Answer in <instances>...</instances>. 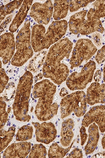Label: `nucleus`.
Masks as SVG:
<instances>
[{
    "label": "nucleus",
    "mask_w": 105,
    "mask_h": 158,
    "mask_svg": "<svg viewBox=\"0 0 105 158\" xmlns=\"http://www.w3.org/2000/svg\"><path fill=\"white\" fill-rule=\"evenodd\" d=\"M73 43L68 38L61 39L51 46L42 68L43 75L60 85L66 81L70 73L65 59H68Z\"/></svg>",
    "instance_id": "obj_1"
},
{
    "label": "nucleus",
    "mask_w": 105,
    "mask_h": 158,
    "mask_svg": "<svg viewBox=\"0 0 105 158\" xmlns=\"http://www.w3.org/2000/svg\"><path fill=\"white\" fill-rule=\"evenodd\" d=\"M33 78L32 73L27 71L20 77L18 84L13 110L16 119L20 122H28L31 119L28 113Z\"/></svg>",
    "instance_id": "obj_2"
},
{
    "label": "nucleus",
    "mask_w": 105,
    "mask_h": 158,
    "mask_svg": "<svg viewBox=\"0 0 105 158\" xmlns=\"http://www.w3.org/2000/svg\"><path fill=\"white\" fill-rule=\"evenodd\" d=\"M30 21L27 19L16 37V52L12 58L11 64L16 67L24 65L33 55L31 43Z\"/></svg>",
    "instance_id": "obj_3"
},
{
    "label": "nucleus",
    "mask_w": 105,
    "mask_h": 158,
    "mask_svg": "<svg viewBox=\"0 0 105 158\" xmlns=\"http://www.w3.org/2000/svg\"><path fill=\"white\" fill-rule=\"evenodd\" d=\"M86 94L78 91L63 98L60 103L61 118H64L73 113L78 118L83 116L87 110Z\"/></svg>",
    "instance_id": "obj_4"
},
{
    "label": "nucleus",
    "mask_w": 105,
    "mask_h": 158,
    "mask_svg": "<svg viewBox=\"0 0 105 158\" xmlns=\"http://www.w3.org/2000/svg\"><path fill=\"white\" fill-rule=\"evenodd\" d=\"M96 64L90 60L84 65L80 72H74L68 76L66 80V85L70 90H82L85 89L93 80Z\"/></svg>",
    "instance_id": "obj_5"
},
{
    "label": "nucleus",
    "mask_w": 105,
    "mask_h": 158,
    "mask_svg": "<svg viewBox=\"0 0 105 158\" xmlns=\"http://www.w3.org/2000/svg\"><path fill=\"white\" fill-rule=\"evenodd\" d=\"M97 48L92 41L88 39H81L76 42L71 58V69L80 66L84 61L87 62L95 54Z\"/></svg>",
    "instance_id": "obj_6"
},
{
    "label": "nucleus",
    "mask_w": 105,
    "mask_h": 158,
    "mask_svg": "<svg viewBox=\"0 0 105 158\" xmlns=\"http://www.w3.org/2000/svg\"><path fill=\"white\" fill-rule=\"evenodd\" d=\"M53 11V5L51 1L43 3L35 2L32 5L30 16L39 24L46 25L50 21Z\"/></svg>",
    "instance_id": "obj_7"
},
{
    "label": "nucleus",
    "mask_w": 105,
    "mask_h": 158,
    "mask_svg": "<svg viewBox=\"0 0 105 158\" xmlns=\"http://www.w3.org/2000/svg\"><path fill=\"white\" fill-rule=\"evenodd\" d=\"M35 129L36 139L38 142L49 144L57 137V131L55 125L51 122H32Z\"/></svg>",
    "instance_id": "obj_8"
},
{
    "label": "nucleus",
    "mask_w": 105,
    "mask_h": 158,
    "mask_svg": "<svg viewBox=\"0 0 105 158\" xmlns=\"http://www.w3.org/2000/svg\"><path fill=\"white\" fill-rule=\"evenodd\" d=\"M94 122L98 125L100 131L102 133L105 132V106H94L86 113L82 122V126L88 127Z\"/></svg>",
    "instance_id": "obj_9"
},
{
    "label": "nucleus",
    "mask_w": 105,
    "mask_h": 158,
    "mask_svg": "<svg viewBox=\"0 0 105 158\" xmlns=\"http://www.w3.org/2000/svg\"><path fill=\"white\" fill-rule=\"evenodd\" d=\"M15 49L16 42L13 33L7 32L0 36V57L4 64H7L12 59Z\"/></svg>",
    "instance_id": "obj_10"
},
{
    "label": "nucleus",
    "mask_w": 105,
    "mask_h": 158,
    "mask_svg": "<svg viewBox=\"0 0 105 158\" xmlns=\"http://www.w3.org/2000/svg\"><path fill=\"white\" fill-rule=\"evenodd\" d=\"M45 27L43 25L36 24L32 28L31 43L33 51L35 52L48 49L51 44L46 35Z\"/></svg>",
    "instance_id": "obj_11"
},
{
    "label": "nucleus",
    "mask_w": 105,
    "mask_h": 158,
    "mask_svg": "<svg viewBox=\"0 0 105 158\" xmlns=\"http://www.w3.org/2000/svg\"><path fill=\"white\" fill-rule=\"evenodd\" d=\"M87 12V10H84L74 15L71 21L74 34L88 35L94 32L93 28L86 19Z\"/></svg>",
    "instance_id": "obj_12"
},
{
    "label": "nucleus",
    "mask_w": 105,
    "mask_h": 158,
    "mask_svg": "<svg viewBox=\"0 0 105 158\" xmlns=\"http://www.w3.org/2000/svg\"><path fill=\"white\" fill-rule=\"evenodd\" d=\"M57 86L45 79L36 83L33 87L32 95L34 98H45L53 100Z\"/></svg>",
    "instance_id": "obj_13"
},
{
    "label": "nucleus",
    "mask_w": 105,
    "mask_h": 158,
    "mask_svg": "<svg viewBox=\"0 0 105 158\" xmlns=\"http://www.w3.org/2000/svg\"><path fill=\"white\" fill-rule=\"evenodd\" d=\"M68 23L63 20L52 22L46 31L47 39L52 45L61 40L67 30Z\"/></svg>",
    "instance_id": "obj_14"
},
{
    "label": "nucleus",
    "mask_w": 105,
    "mask_h": 158,
    "mask_svg": "<svg viewBox=\"0 0 105 158\" xmlns=\"http://www.w3.org/2000/svg\"><path fill=\"white\" fill-rule=\"evenodd\" d=\"M31 148L30 142L21 141L14 143L7 147L2 157L4 158H26L30 153Z\"/></svg>",
    "instance_id": "obj_15"
},
{
    "label": "nucleus",
    "mask_w": 105,
    "mask_h": 158,
    "mask_svg": "<svg viewBox=\"0 0 105 158\" xmlns=\"http://www.w3.org/2000/svg\"><path fill=\"white\" fill-rule=\"evenodd\" d=\"M87 103L91 106L105 102V84L94 82L88 88L86 95Z\"/></svg>",
    "instance_id": "obj_16"
},
{
    "label": "nucleus",
    "mask_w": 105,
    "mask_h": 158,
    "mask_svg": "<svg viewBox=\"0 0 105 158\" xmlns=\"http://www.w3.org/2000/svg\"><path fill=\"white\" fill-rule=\"evenodd\" d=\"M58 106L57 103L42 104L37 102L35 113L39 120L46 121L52 119L58 113Z\"/></svg>",
    "instance_id": "obj_17"
},
{
    "label": "nucleus",
    "mask_w": 105,
    "mask_h": 158,
    "mask_svg": "<svg viewBox=\"0 0 105 158\" xmlns=\"http://www.w3.org/2000/svg\"><path fill=\"white\" fill-rule=\"evenodd\" d=\"M33 1H24L18 13L10 25L9 30L10 32H16L26 18L28 12L32 6Z\"/></svg>",
    "instance_id": "obj_18"
},
{
    "label": "nucleus",
    "mask_w": 105,
    "mask_h": 158,
    "mask_svg": "<svg viewBox=\"0 0 105 158\" xmlns=\"http://www.w3.org/2000/svg\"><path fill=\"white\" fill-rule=\"evenodd\" d=\"M99 131L98 126L94 122L90 126L88 131V141L84 148L86 155L93 153L96 149L99 138Z\"/></svg>",
    "instance_id": "obj_19"
},
{
    "label": "nucleus",
    "mask_w": 105,
    "mask_h": 158,
    "mask_svg": "<svg viewBox=\"0 0 105 158\" xmlns=\"http://www.w3.org/2000/svg\"><path fill=\"white\" fill-rule=\"evenodd\" d=\"M74 126V122L72 119H66L63 122L60 142L63 147H66L71 145L74 136L73 132Z\"/></svg>",
    "instance_id": "obj_20"
},
{
    "label": "nucleus",
    "mask_w": 105,
    "mask_h": 158,
    "mask_svg": "<svg viewBox=\"0 0 105 158\" xmlns=\"http://www.w3.org/2000/svg\"><path fill=\"white\" fill-rule=\"evenodd\" d=\"M70 1H54L53 17L55 21L60 20L66 17L69 9Z\"/></svg>",
    "instance_id": "obj_21"
},
{
    "label": "nucleus",
    "mask_w": 105,
    "mask_h": 158,
    "mask_svg": "<svg viewBox=\"0 0 105 158\" xmlns=\"http://www.w3.org/2000/svg\"><path fill=\"white\" fill-rule=\"evenodd\" d=\"M16 128L14 127H10L8 131L0 129V152L8 147L14 137Z\"/></svg>",
    "instance_id": "obj_22"
},
{
    "label": "nucleus",
    "mask_w": 105,
    "mask_h": 158,
    "mask_svg": "<svg viewBox=\"0 0 105 158\" xmlns=\"http://www.w3.org/2000/svg\"><path fill=\"white\" fill-rule=\"evenodd\" d=\"M47 51L40 52L38 54L30 60L27 69L30 71L36 73L39 71L45 62Z\"/></svg>",
    "instance_id": "obj_23"
},
{
    "label": "nucleus",
    "mask_w": 105,
    "mask_h": 158,
    "mask_svg": "<svg viewBox=\"0 0 105 158\" xmlns=\"http://www.w3.org/2000/svg\"><path fill=\"white\" fill-rule=\"evenodd\" d=\"M74 140L67 148H64L59 146L57 143H53L51 145L49 149L48 153V156L49 158H63L67 154L72 148L75 142Z\"/></svg>",
    "instance_id": "obj_24"
},
{
    "label": "nucleus",
    "mask_w": 105,
    "mask_h": 158,
    "mask_svg": "<svg viewBox=\"0 0 105 158\" xmlns=\"http://www.w3.org/2000/svg\"><path fill=\"white\" fill-rule=\"evenodd\" d=\"M33 130V127L25 125L21 127L18 131L16 135L17 141L24 142L32 138Z\"/></svg>",
    "instance_id": "obj_25"
},
{
    "label": "nucleus",
    "mask_w": 105,
    "mask_h": 158,
    "mask_svg": "<svg viewBox=\"0 0 105 158\" xmlns=\"http://www.w3.org/2000/svg\"><path fill=\"white\" fill-rule=\"evenodd\" d=\"M47 155L46 149L42 144H35L30 150L29 158H46Z\"/></svg>",
    "instance_id": "obj_26"
},
{
    "label": "nucleus",
    "mask_w": 105,
    "mask_h": 158,
    "mask_svg": "<svg viewBox=\"0 0 105 158\" xmlns=\"http://www.w3.org/2000/svg\"><path fill=\"white\" fill-rule=\"evenodd\" d=\"M6 107V104L3 98L0 96V129L3 128L8 119L9 114Z\"/></svg>",
    "instance_id": "obj_27"
},
{
    "label": "nucleus",
    "mask_w": 105,
    "mask_h": 158,
    "mask_svg": "<svg viewBox=\"0 0 105 158\" xmlns=\"http://www.w3.org/2000/svg\"><path fill=\"white\" fill-rule=\"evenodd\" d=\"M24 1H14L10 2L6 6H2L0 7V9L2 10L6 16L13 12L15 10L18 9L21 6Z\"/></svg>",
    "instance_id": "obj_28"
},
{
    "label": "nucleus",
    "mask_w": 105,
    "mask_h": 158,
    "mask_svg": "<svg viewBox=\"0 0 105 158\" xmlns=\"http://www.w3.org/2000/svg\"><path fill=\"white\" fill-rule=\"evenodd\" d=\"M95 1L92 0H88V1H70V4H69V9L71 12H74L78 11L79 9L86 7L91 2Z\"/></svg>",
    "instance_id": "obj_29"
},
{
    "label": "nucleus",
    "mask_w": 105,
    "mask_h": 158,
    "mask_svg": "<svg viewBox=\"0 0 105 158\" xmlns=\"http://www.w3.org/2000/svg\"><path fill=\"white\" fill-rule=\"evenodd\" d=\"M9 80V77L4 69L2 68V63L0 60V94L3 92Z\"/></svg>",
    "instance_id": "obj_30"
},
{
    "label": "nucleus",
    "mask_w": 105,
    "mask_h": 158,
    "mask_svg": "<svg viewBox=\"0 0 105 158\" xmlns=\"http://www.w3.org/2000/svg\"><path fill=\"white\" fill-rule=\"evenodd\" d=\"M105 46L103 45L101 49L97 51L95 60L98 64L104 62L105 60Z\"/></svg>",
    "instance_id": "obj_31"
},
{
    "label": "nucleus",
    "mask_w": 105,
    "mask_h": 158,
    "mask_svg": "<svg viewBox=\"0 0 105 158\" xmlns=\"http://www.w3.org/2000/svg\"><path fill=\"white\" fill-rule=\"evenodd\" d=\"M83 155L82 150L78 148L74 149L66 158H83Z\"/></svg>",
    "instance_id": "obj_32"
},
{
    "label": "nucleus",
    "mask_w": 105,
    "mask_h": 158,
    "mask_svg": "<svg viewBox=\"0 0 105 158\" xmlns=\"http://www.w3.org/2000/svg\"><path fill=\"white\" fill-rule=\"evenodd\" d=\"M80 136L81 138V145L83 146L87 141L88 138V135L86 133L85 127L82 126L80 130Z\"/></svg>",
    "instance_id": "obj_33"
},
{
    "label": "nucleus",
    "mask_w": 105,
    "mask_h": 158,
    "mask_svg": "<svg viewBox=\"0 0 105 158\" xmlns=\"http://www.w3.org/2000/svg\"><path fill=\"white\" fill-rule=\"evenodd\" d=\"M92 39L97 47H100L102 44V37L99 33L95 32L92 35Z\"/></svg>",
    "instance_id": "obj_34"
},
{
    "label": "nucleus",
    "mask_w": 105,
    "mask_h": 158,
    "mask_svg": "<svg viewBox=\"0 0 105 158\" xmlns=\"http://www.w3.org/2000/svg\"><path fill=\"white\" fill-rule=\"evenodd\" d=\"M98 76L102 77V72L100 70H97L94 77V80L96 82H98L100 80L99 77H98Z\"/></svg>",
    "instance_id": "obj_35"
},
{
    "label": "nucleus",
    "mask_w": 105,
    "mask_h": 158,
    "mask_svg": "<svg viewBox=\"0 0 105 158\" xmlns=\"http://www.w3.org/2000/svg\"><path fill=\"white\" fill-rule=\"evenodd\" d=\"M68 93L67 90L65 88H63L60 93V95L61 98H63L65 96L68 95Z\"/></svg>",
    "instance_id": "obj_36"
},
{
    "label": "nucleus",
    "mask_w": 105,
    "mask_h": 158,
    "mask_svg": "<svg viewBox=\"0 0 105 158\" xmlns=\"http://www.w3.org/2000/svg\"><path fill=\"white\" fill-rule=\"evenodd\" d=\"M6 16V15L4 13L3 11L0 10V24H1L2 20L4 19Z\"/></svg>",
    "instance_id": "obj_37"
},
{
    "label": "nucleus",
    "mask_w": 105,
    "mask_h": 158,
    "mask_svg": "<svg viewBox=\"0 0 105 158\" xmlns=\"http://www.w3.org/2000/svg\"><path fill=\"white\" fill-rule=\"evenodd\" d=\"M105 135L102 139V144L103 148L104 149H105Z\"/></svg>",
    "instance_id": "obj_38"
},
{
    "label": "nucleus",
    "mask_w": 105,
    "mask_h": 158,
    "mask_svg": "<svg viewBox=\"0 0 105 158\" xmlns=\"http://www.w3.org/2000/svg\"><path fill=\"white\" fill-rule=\"evenodd\" d=\"M104 73H103V80L104 81H105V67H104Z\"/></svg>",
    "instance_id": "obj_39"
},
{
    "label": "nucleus",
    "mask_w": 105,
    "mask_h": 158,
    "mask_svg": "<svg viewBox=\"0 0 105 158\" xmlns=\"http://www.w3.org/2000/svg\"><path fill=\"white\" fill-rule=\"evenodd\" d=\"M10 111H11V108H8V111H7V113L9 114L10 113Z\"/></svg>",
    "instance_id": "obj_40"
},
{
    "label": "nucleus",
    "mask_w": 105,
    "mask_h": 158,
    "mask_svg": "<svg viewBox=\"0 0 105 158\" xmlns=\"http://www.w3.org/2000/svg\"><path fill=\"white\" fill-rule=\"evenodd\" d=\"M0 158H1V153H0Z\"/></svg>",
    "instance_id": "obj_41"
}]
</instances>
